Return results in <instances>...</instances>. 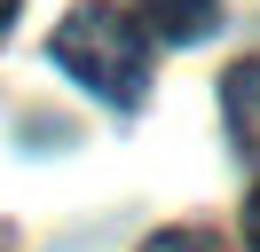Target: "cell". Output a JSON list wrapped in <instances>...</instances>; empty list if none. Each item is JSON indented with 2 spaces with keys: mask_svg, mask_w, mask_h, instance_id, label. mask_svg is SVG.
<instances>
[{
  "mask_svg": "<svg viewBox=\"0 0 260 252\" xmlns=\"http://www.w3.org/2000/svg\"><path fill=\"white\" fill-rule=\"evenodd\" d=\"M48 55L63 63L95 103H111V110H134L142 87H150V40H142V24H134L118 0H87V8H71L63 24H55Z\"/></svg>",
  "mask_w": 260,
  "mask_h": 252,
  "instance_id": "cell-1",
  "label": "cell"
},
{
  "mask_svg": "<svg viewBox=\"0 0 260 252\" xmlns=\"http://www.w3.org/2000/svg\"><path fill=\"white\" fill-rule=\"evenodd\" d=\"M134 16H142V40H213L221 32V0H134Z\"/></svg>",
  "mask_w": 260,
  "mask_h": 252,
  "instance_id": "cell-2",
  "label": "cell"
},
{
  "mask_svg": "<svg viewBox=\"0 0 260 252\" xmlns=\"http://www.w3.org/2000/svg\"><path fill=\"white\" fill-rule=\"evenodd\" d=\"M221 110H229V142H237V158H260V55L237 63V71L221 79Z\"/></svg>",
  "mask_w": 260,
  "mask_h": 252,
  "instance_id": "cell-3",
  "label": "cell"
},
{
  "mask_svg": "<svg viewBox=\"0 0 260 252\" xmlns=\"http://www.w3.org/2000/svg\"><path fill=\"white\" fill-rule=\"evenodd\" d=\"M142 252H213V236H197V229H166V236H150Z\"/></svg>",
  "mask_w": 260,
  "mask_h": 252,
  "instance_id": "cell-4",
  "label": "cell"
},
{
  "mask_svg": "<svg viewBox=\"0 0 260 252\" xmlns=\"http://www.w3.org/2000/svg\"><path fill=\"white\" fill-rule=\"evenodd\" d=\"M244 244L260 252V189H252V205H244Z\"/></svg>",
  "mask_w": 260,
  "mask_h": 252,
  "instance_id": "cell-5",
  "label": "cell"
},
{
  "mask_svg": "<svg viewBox=\"0 0 260 252\" xmlns=\"http://www.w3.org/2000/svg\"><path fill=\"white\" fill-rule=\"evenodd\" d=\"M16 8H24V0H0V32H8V24H16Z\"/></svg>",
  "mask_w": 260,
  "mask_h": 252,
  "instance_id": "cell-6",
  "label": "cell"
}]
</instances>
